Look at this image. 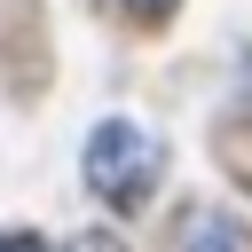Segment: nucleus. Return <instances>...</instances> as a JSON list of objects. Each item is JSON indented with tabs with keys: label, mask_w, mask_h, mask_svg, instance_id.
Instances as JSON below:
<instances>
[{
	"label": "nucleus",
	"mask_w": 252,
	"mask_h": 252,
	"mask_svg": "<svg viewBox=\"0 0 252 252\" xmlns=\"http://www.w3.org/2000/svg\"><path fill=\"white\" fill-rule=\"evenodd\" d=\"M79 173H87V189H94L102 205H142V197L158 189V173H165V142H158L142 118H102V126L87 134Z\"/></svg>",
	"instance_id": "1"
},
{
	"label": "nucleus",
	"mask_w": 252,
	"mask_h": 252,
	"mask_svg": "<svg viewBox=\"0 0 252 252\" xmlns=\"http://www.w3.org/2000/svg\"><path fill=\"white\" fill-rule=\"evenodd\" d=\"M181 252H252V228L236 213H220V205H197L181 220Z\"/></svg>",
	"instance_id": "2"
},
{
	"label": "nucleus",
	"mask_w": 252,
	"mask_h": 252,
	"mask_svg": "<svg viewBox=\"0 0 252 252\" xmlns=\"http://www.w3.org/2000/svg\"><path fill=\"white\" fill-rule=\"evenodd\" d=\"M0 252H55V244L32 236V228H0Z\"/></svg>",
	"instance_id": "3"
},
{
	"label": "nucleus",
	"mask_w": 252,
	"mask_h": 252,
	"mask_svg": "<svg viewBox=\"0 0 252 252\" xmlns=\"http://www.w3.org/2000/svg\"><path fill=\"white\" fill-rule=\"evenodd\" d=\"M134 16H173V0H126Z\"/></svg>",
	"instance_id": "4"
},
{
	"label": "nucleus",
	"mask_w": 252,
	"mask_h": 252,
	"mask_svg": "<svg viewBox=\"0 0 252 252\" xmlns=\"http://www.w3.org/2000/svg\"><path fill=\"white\" fill-rule=\"evenodd\" d=\"M71 252H118V244H110V236H79Z\"/></svg>",
	"instance_id": "5"
}]
</instances>
